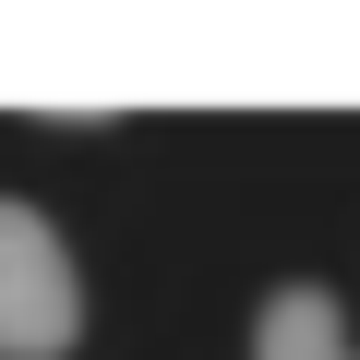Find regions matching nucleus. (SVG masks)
<instances>
[{
	"mask_svg": "<svg viewBox=\"0 0 360 360\" xmlns=\"http://www.w3.org/2000/svg\"><path fill=\"white\" fill-rule=\"evenodd\" d=\"M72 336H84V276L60 229L25 193H0V360H60Z\"/></svg>",
	"mask_w": 360,
	"mask_h": 360,
	"instance_id": "nucleus-1",
	"label": "nucleus"
},
{
	"mask_svg": "<svg viewBox=\"0 0 360 360\" xmlns=\"http://www.w3.org/2000/svg\"><path fill=\"white\" fill-rule=\"evenodd\" d=\"M252 360H348V312H336V288H312V276L264 288V312H252Z\"/></svg>",
	"mask_w": 360,
	"mask_h": 360,
	"instance_id": "nucleus-2",
	"label": "nucleus"
}]
</instances>
